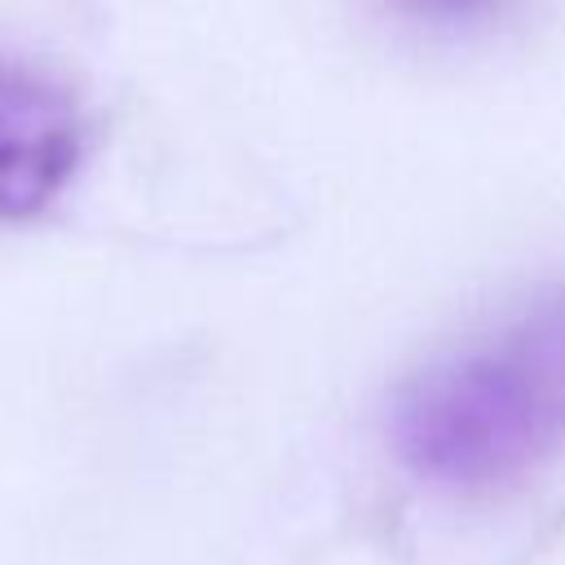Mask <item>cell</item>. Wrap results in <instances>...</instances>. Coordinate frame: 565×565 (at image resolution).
<instances>
[{
  "instance_id": "1",
  "label": "cell",
  "mask_w": 565,
  "mask_h": 565,
  "mask_svg": "<svg viewBox=\"0 0 565 565\" xmlns=\"http://www.w3.org/2000/svg\"><path fill=\"white\" fill-rule=\"evenodd\" d=\"M402 463L446 490L516 481L565 446V287L428 362L393 406Z\"/></svg>"
},
{
  "instance_id": "2",
  "label": "cell",
  "mask_w": 565,
  "mask_h": 565,
  "mask_svg": "<svg viewBox=\"0 0 565 565\" xmlns=\"http://www.w3.org/2000/svg\"><path fill=\"white\" fill-rule=\"evenodd\" d=\"M84 159L75 93L13 57H0V221L44 212Z\"/></svg>"
},
{
  "instance_id": "3",
  "label": "cell",
  "mask_w": 565,
  "mask_h": 565,
  "mask_svg": "<svg viewBox=\"0 0 565 565\" xmlns=\"http://www.w3.org/2000/svg\"><path fill=\"white\" fill-rule=\"evenodd\" d=\"M402 4H411L419 13H433V18H472V13H481L499 0H402Z\"/></svg>"
}]
</instances>
